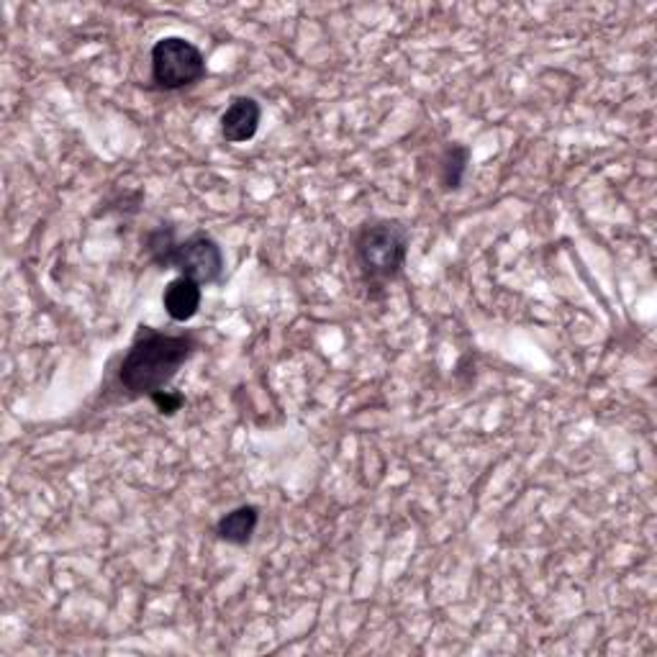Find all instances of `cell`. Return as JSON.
Returning <instances> with one entry per match:
<instances>
[{"mask_svg":"<svg viewBox=\"0 0 657 657\" xmlns=\"http://www.w3.org/2000/svg\"><path fill=\"white\" fill-rule=\"evenodd\" d=\"M470 149L460 147V144H449V147L442 152L439 157V182L442 188L457 190L463 186L465 170H468Z\"/></svg>","mask_w":657,"mask_h":657,"instance_id":"ba28073f","label":"cell"},{"mask_svg":"<svg viewBox=\"0 0 657 657\" xmlns=\"http://www.w3.org/2000/svg\"><path fill=\"white\" fill-rule=\"evenodd\" d=\"M259 524V509L257 506H236L229 511L226 516L219 519L216 534L219 539L229 542V545H247V542L255 537Z\"/></svg>","mask_w":657,"mask_h":657,"instance_id":"52a82bcc","label":"cell"},{"mask_svg":"<svg viewBox=\"0 0 657 657\" xmlns=\"http://www.w3.org/2000/svg\"><path fill=\"white\" fill-rule=\"evenodd\" d=\"M152 403L159 409V414H167L172 416L175 411H180L182 403H186V399H182L180 393H170V391H159L152 396Z\"/></svg>","mask_w":657,"mask_h":657,"instance_id":"9c48e42d","label":"cell"},{"mask_svg":"<svg viewBox=\"0 0 657 657\" xmlns=\"http://www.w3.org/2000/svg\"><path fill=\"white\" fill-rule=\"evenodd\" d=\"M259 119H263V109H259L255 98H247V96L234 98L232 105L224 111V116H221V136L232 144L255 140Z\"/></svg>","mask_w":657,"mask_h":657,"instance_id":"5b68a950","label":"cell"},{"mask_svg":"<svg viewBox=\"0 0 657 657\" xmlns=\"http://www.w3.org/2000/svg\"><path fill=\"white\" fill-rule=\"evenodd\" d=\"M205 57L193 42L165 36L152 47V88L163 93L186 90L205 78Z\"/></svg>","mask_w":657,"mask_h":657,"instance_id":"277c9868","label":"cell"},{"mask_svg":"<svg viewBox=\"0 0 657 657\" xmlns=\"http://www.w3.org/2000/svg\"><path fill=\"white\" fill-rule=\"evenodd\" d=\"M201 282L190 280V278H175L170 286L165 288V296H163V303H165V311L167 316L172 321H190L201 309Z\"/></svg>","mask_w":657,"mask_h":657,"instance_id":"8992f818","label":"cell"},{"mask_svg":"<svg viewBox=\"0 0 657 657\" xmlns=\"http://www.w3.org/2000/svg\"><path fill=\"white\" fill-rule=\"evenodd\" d=\"M198 342L193 334H165L152 326H140V334L129 347L119 368V386L132 396H152L165 391L178 370L196 353Z\"/></svg>","mask_w":657,"mask_h":657,"instance_id":"6da1fadb","label":"cell"},{"mask_svg":"<svg viewBox=\"0 0 657 657\" xmlns=\"http://www.w3.org/2000/svg\"><path fill=\"white\" fill-rule=\"evenodd\" d=\"M147 252L157 267H165V270L172 267L182 278L201 282V286L219 282L224 275V252L213 236L203 232L178 242L172 226H159L147 234Z\"/></svg>","mask_w":657,"mask_h":657,"instance_id":"7a4b0ae2","label":"cell"},{"mask_svg":"<svg viewBox=\"0 0 657 657\" xmlns=\"http://www.w3.org/2000/svg\"><path fill=\"white\" fill-rule=\"evenodd\" d=\"M409 232L399 221H372L357 232L355 259L365 282L383 286L399 278L409 255Z\"/></svg>","mask_w":657,"mask_h":657,"instance_id":"3957f363","label":"cell"}]
</instances>
